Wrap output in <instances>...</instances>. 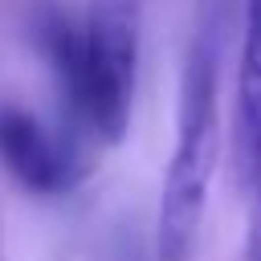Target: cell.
<instances>
[{
    "instance_id": "cell-1",
    "label": "cell",
    "mask_w": 261,
    "mask_h": 261,
    "mask_svg": "<svg viewBox=\"0 0 261 261\" xmlns=\"http://www.w3.org/2000/svg\"><path fill=\"white\" fill-rule=\"evenodd\" d=\"M29 37L57 82L69 122L98 143H122L139 77V0H94L86 16H69L57 0H37Z\"/></svg>"
},
{
    "instance_id": "cell-2",
    "label": "cell",
    "mask_w": 261,
    "mask_h": 261,
    "mask_svg": "<svg viewBox=\"0 0 261 261\" xmlns=\"http://www.w3.org/2000/svg\"><path fill=\"white\" fill-rule=\"evenodd\" d=\"M216 155H220V73H216V49L200 37L184 61L175 143L159 188V216H155L159 261H188L208 208Z\"/></svg>"
},
{
    "instance_id": "cell-3",
    "label": "cell",
    "mask_w": 261,
    "mask_h": 261,
    "mask_svg": "<svg viewBox=\"0 0 261 261\" xmlns=\"http://www.w3.org/2000/svg\"><path fill=\"white\" fill-rule=\"evenodd\" d=\"M0 167L29 196H65L86 175L77 143L20 102H0Z\"/></svg>"
},
{
    "instance_id": "cell-4",
    "label": "cell",
    "mask_w": 261,
    "mask_h": 261,
    "mask_svg": "<svg viewBox=\"0 0 261 261\" xmlns=\"http://www.w3.org/2000/svg\"><path fill=\"white\" fill-rule=\"evenodd\" d=\"M232 155L249 188V179L261 167V0H249L245 12V45H241L237 102H232Z\"/></svg>"
},
{
    "instance_id": "cell-5",
    "label": "cell",
    "mask_w": 261,
    "mask_h": 261,
    "mask_svg": "<svg viewBox=\"0 0 261 261\" xmlns=\"http://www.w3.org/2000/svg\"><path fill=\"white\" fill-rule=\"evenodd\" d=\"M245 261H261V167L249 179V232H245Z\"/></svg>"
}]
</instances>
